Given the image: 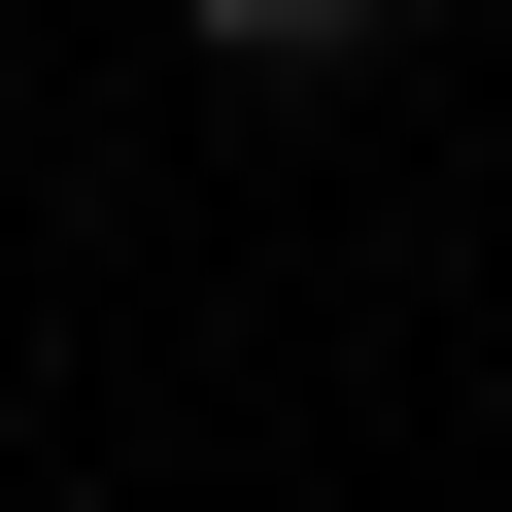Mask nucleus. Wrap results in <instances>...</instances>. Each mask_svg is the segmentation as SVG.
<instances>
[{
  "label": "nucleus",
  "mask_w": 512,
  "mask_h": 512,
  "mask_svg": "<svg viewBox=\"0 0 512 512\" xmlns=\"http://www.w3.org/2000/svg\"><path fill=\"white\" fill-rule=\"evenodd\" d=\"M171 35H205V69H376L410 0H171Z\"/></svg>",
  "instance_id": "nucleus-1"
}]
</instances>
